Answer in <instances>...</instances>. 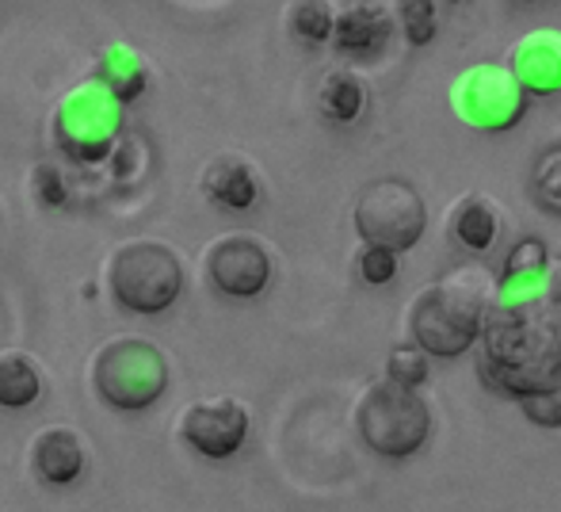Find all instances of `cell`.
<instances>
[{
	"label": "cell",
	"mask_w": 561,
	"mask_h": 512,
	"mask_svg": "<svg viewBox=\"0 0 561 512\" xmlns=\"http://www.w3.org/2000/svg\"><path fill=\"white\" fill-rule=\"evenodd\" d=\"M496 298V287L485 280L481 268H462L450 272L447 280L432 283L421 291L409 314V329L424 356L455 360L470 352L481 337L489 303Z\"/></svg>",
	"instance_id": "obj_1"
},
{
	"label": "cell",
	"mask_w": 561,
	"mask_h": 512,
	"mask_svg": "<svg viewBox=\"0 0 561 512\" xmlns=\"http://www.w3.org/2000/svg\"><path fill=\"white\" fill-rule=\"evenodd\" d=\"M363 444L386 459H405L428 444L432 432V409L416 390H401L393 383H378L363 394L355 409Z\"/></svg>",
	"instance_id": "obj_2"
},
{
	"label": "cell",
	"mask_w": 561,
	"mask_h": 512,
	"mask_svg": "<svg viewBox=\"0 0 561 512\" xmlns=\"http://www.w3.org/2000/svg\"><path fill=\"white\" fill-rule=\"evenodd\" d=\"M92 383L107 406L123 409V413H138L164 394L169 364H164V352L157 344L138 341V337H115L96 352Z\"/></svg>",
	"instance_id": "obj_3"
},
{
	"label": "cell",
	"mask_w": 561,
	"mask_h": 512,
	"mask_svg": "<svg viewBox=\"0 0 561 512\" xmlns=\"http://www.w3.org/2000/svg\"><path fill=\"white\" fill-rule=\"evenodd\" d=\"M355 230L370 249H386V253H405L428 230V207H424L421 192L401 177L370 180L359 195H355Z\"/></svg>",
	"instance_id": "obj_4"
},
{
	"label": "cell",
	"mask_w": 561,
	"mask_h": 512,
	"mask_svg": "<svg viewBox=\"0 0 561 512\" xmlns=\"http://www.w3.org/2000/svg\"><path fill=\"white\" fill-rule=\"evenodd\" d=\"M107 283L118 306L134 314H161L184 291V268L180 257L161 241H130L115 249Z\"/></svg>",
	"instance_id": "obj_5"
},
{
	"label": "cell",
	"mask_w": 561,
	"mask_h": 512,
	"mask_svg": "<svg viewBox=\"0 0 561 512\" xmlns=\"http://www.w3.org/2000/svg\"><path fill=\"white\" fill-rule=\"evenodd\" d=\"M123 130V107L104 84L89 81L73 89L61 100L58 115H54V138L73 161L92 164L104 161L115 149V138Z\"/></svg>",
	"instance_id": "obj_6"
},
{
	"label": "cell",
	"mask_w": 561,
	"mask_h": 512,
	"mask_svg": "<svg viewBox=\"0 0 561 512\" xmlns=\"http://www.w3.org/2000/svg\"><path fill=\"white\" fill-rule=\"evenodd\" d=\"M450 104L462 115V123L489 134L512 130L527 115V96L516 84V77L508 73V66H473L450 89Z\"/></svg>",
	"instance_id": "obj_7"
},
{
	"label": "cell",
	"mask_w": 561,
	"mask_h": 512,
	"mask_svg": "<svg viewBox=\"0 0 561 512\" xmlns=\"http://www.w3.org/2000/svg\"><path fill=\"white\" fill-rule=\"evenodd\" d=\"M180 436L207 459H229L249 440V409L233 398H207L184 409Z\"/></svg>",
	"instance_id": "obj_8"
},
{
	"label": "cell",
	"mask_w": 561,
	"mask_h": 512,
	"mask_svg": "<svg viewBox=\"0 0 561 512\" xmlns=\"http://www.w3.org/2000/svg\"><path fill=\"white\" fill-rule=\"evenodd\" d=\"M207 275L222 295L252 298L272 280V257H267V249L260 241L244 238V234H229V238L210 246Z\"/></svg>",
	"instance_id": "obj_9"
},
{
	"label": "cell",
	"mask_w": 561,
	"mask_h": 512,
	"mask_svg": "<svg viewBox=\"0 0 561 512\" xmlns=\"http://www.w3.org/2000/svg\"><path fill=\"white\" fill-rule=\"evenodd\" d=\"M508 73L516 77L527 100L561 92V35L542 31V35H527L524 43H516Z\"/></svg>",
	"instance_id": "obj_10"
},
{
	"label": "cell",
	"mask_w": 561,
	"mask_h": 512,
	"mask_svg": "<svg viewBox=\"0 0 561 512\" xmlns=\"http://www.w3.org/2000/svg\"><path fill=\"white\" fill-rule=\"evenodd\" d=\"M393 20L382 4H344L333 15V38L347 54H375L390 43Z\"/></svg>",
	"instance_id": "obj_11"
},
{
	"label": "cell",
	"mask_w": 561,
	"mask_h": 512,
	"mask_svg": "<svg viewBox=\"0 0 561 512\" xmlns=\"http://www.w3.org/2000/svg\"><path fill=\"white\" fill-rule=\"evenodd\" d=\"M38 478L50 486H69L84 467V447L69 429H46L35 436V452H31Z\"/></svg>",
	"instance_id": "obj_12"
},
{
	"label": "cell",
	"mask_w": 561,
	"mask_h": 512,
	"mask_svg": "<svg viewBox=\"0 0 561 512\" xmlns=\"http://www.w3.org/2000/svg\"><path fill=\"white\" fill-rule=\"evenodd\" d=\"M203 192H207V200L222 203L229 211H249L256 203L260 187L249 161H241V157H215L207 164V172H203Z\"/></svg>",
	"instance_id": "obj_13"
},
{
	"label": "cell",
	"mask_w": 561,
	"mask_h": 512,
	"mask_svg": "<svg viewBox=\"0 0 561 512\" xmlns=\"http://www.w3.org/2000/svg\"><path fill=\"white\" fill-rule=\"evenodd\" d=\"M550 275V249L539 238H519L512 246L508 260H504V275L496 298H512V295H527L535 291L542 280Z\"/></svg>",
	"instance_id": "obj_14"
},
{
	"label": "cell",
	"mask_w": 561,
	"mask_h": 512,
	"mask_svg": "<svg viewBox=\"0 0 561 512\" xmlns=\"http://www.w3.org/2000/svg\"><path fill=\"white\" fill-rule=\"evenodd\" d=\"M450 234L466 253H489L496 246V234H501V218L485 195H466L450 218Z\"/></svg>",
	"instance_id": "obj_15"
},
{
	"label": "cell",
	"mask_w": 561,
	"mask_h": 512,
	"mask_svg": "<svg viewBox=\"0 0 561 512\" xmlns=\"http://www.w3.org/2000/svg\"><path fill=\"white\" fill-rule=\"evenodd\" d=\"M96 84H104L118 104H123V100H134L146 89V66H141L130 46H107V50L100 54Z\"/></svg>",
	"instance_id": "obj_16"
},
{
	"label": "cell",
	"mask_w": 561,
	"mask_h": 512,
	"mask_svg": "<svg viewBox=\"0 0 561 512\" xmlns=\"http://www.w3.org/2000/svg\"><path fill=\"white\" fill-rule=\"evenodd\" d=\"M43 394V375L20 352L0 356V406L4 409H27Z\"/></svg>",
	"instance_id": "obj_17"
},
{
	"label": "cell",
	"mask_w": 561,
	"mask_h": 512,
	"mask_svg": "<svg viewBox=\"0 0 561 512\" xmlns=\"http://www.w3.org/2000/svg\"><path fill=\"white\" fill-rule=\"evenodd\" d=\"M321 107H325L329 120L355 123L367 107V89L355 73H333L321 89Z\"/></svg>",
	"instance_id": "obj_18"
},
{
	"label": "cell",
	"mask_w": 561,
	"mask_h": 512,
	"mask_svg": "<svg viewBox=\"0 0 561 512\" xmlns=\"http://www.w3.org/2000/svg\"><path fill=\"white\" fill-rule=\"evenodd\" d=\"M531 200L539 203L547 215L561 218V141L542 149L539 161L531 169Z\"/></svg>",
	"instance_id": "obj_19"
},
{
	"label": "cell",
	"mask_w": 561,
	"mask_h": 512,
	"mask_svg": "<svg viewBox=\"0 0 561 512\" xmlns=\"http://www.w3.org/2000/svg\"><path fill=\"white\" fill-rule=\"evenodd\" d=\"M424 379H428V356L416 344H398L390 352V364H386V383L401 386V390H416Z\"/></svg>",
	"instance_id": "obj_20"
},
{
	"label": "cell",
	"mask_w": 561,
	"mask_h": 512,
	"mask_svg": "<svg viewBox=\"0 0 561 512\" xmlns=\"http://www.w3.org/2000/svg\"><path fill=\"white\" fill-rule=\"evenodd\" d=\"M290 23L306 43H325L333 38V8L321 4V0H302V4L290 8Z\"/></svg>",
	"instance_id": "obj_21"
},
{
	"label": "cell",
	"mask_w": 561,
	"mask_h": 512,
	"mask_svg": "<svg viewBox=\"0 0 561 512\" xmlns=\"http://www.w3.org/2000/svg\"><path fill=\"white\" fill-rule=\"evenodd\" d=\"M398 15L413 46H428L436 38V4L432 0H405V4H398Z\"/></svg>",
	"instance_id": "obj_22"
},
{
	"label": "cell",
	"mask_w": 561,
	"mask_h": 512,
	"mask_svg": "<svg viewBox=\"0 0 561 512\" xmlns=\"http://www.w3.org/2000/svg\"><path fill=\"white\" fill-rule=\"evenodd\" d=\"M524 409V417L531 424H542V429H561V383H554L550 390H539L531 398L516 401Z\"/></svg>",
	"instance_id": "obj_23"
},
{
	"label": "cell",
	"mask_w": 561,
	"mask_h": 512,
	"mask_svg": "<svg viewBox=\"0 0 561 512\" xmlns=\"http://www.w3.org/2000/svg\"><path fill=\"white\" fill-rule=\"evenodd\" d=\"M359 275L367 283H375V287H382V283H390L393 275H398V257L386 253V249H363L359 257Z\"/></svg>",
	"instance_id": "obj_24"
},
{
	"label": "cell",
	"mask_w": 561,
	"mask_h": 512,
	"mask_svg": "<svg viewBox=\"0 0 561 512\" xmlns=\"http://www.w3.org/2000/svg\"><path fill=\"white\" fill-rule=\"evenodd\" d=\"M35 192L46 207H61L66 203V180H61V172L54 164H38L35 169Z\"/></svg>",
	"instance_id": "obj_25"
},
{
	"label": "cell",
	"mask_w": 561,
	"mask_h": 512,
	"mask_svg": "<svg viewBox=\"0 0 561 512\" xmlns=\"http://www.w3.org/2000/svg\"><path fill=\"white\" fill-rule=\"evenodd\" d=\"M550 303H554V326H558V344H561V272H550Z\"/></svg>",
	"instance_id": "obj_26"
},
{
	"label": "cell",
	"mask_w": 561,
	"mask_h": 512,
	"mask_svg": "<svg viewBox=\"0 0 561 512\" xmlns=\"http://www.w3.org/2000/svg\"><path fill=\"white\" fill-rule=\"evenodd\" d=\"M558 141H561V138H558Z\"/></svg>",
	"instance_id": "obj_27"
}]
</instances>
